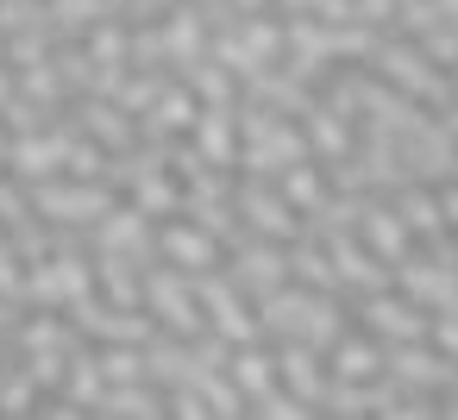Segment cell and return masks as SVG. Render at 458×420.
Masks as SVG:
<instances>
[{"mask_svg":"<svg viewBox=\"0 0 458 420\" xmlns=\"http://www.w3.org/2000/svg\"><path fill=\"white\" fill-rule=\"evenodd\" d=\"M101 420H164V389L151 376H132V382H107L101 401H95Z\"/></svg>","mask_w":458,"mask_h":420,"instance_id":"obj_27","label":"cell"},{"mask_svg":"<svg viewBox=\"0 0 458 420\" xmlns=\"http://www.w3.org/2000/svg\"><path fill=\"white\" fill-rule=\"evenodd\" d=\"M364 70H370L377 82H389V88L414 95V101H420L427 113L452 101V82H445V70H433V63L420 57V45H414V38H402V32H383V38L370 45Z\"/></svg>","mask_w":458,"mask_h":420,"instance_id":"obj_4","label":"cell"},{"mask_svg":"<svg viewBox=\"0 0 458 420\" xmlns=\"http://www.w3.org/2000/svg\"><path fill=\"white\" fill-rule=\"evenodd\" d=\"M295 126H301V139H308V151H314L320 164H339V157L352 151V139H358V120H345V113L320 107V101H308V107L295 113Z\"/></svg>","mask_w":458,"mask_h":420,"instance_id":"obj_20","label":"cell"},{"mask_svg":"<svg viewBox=\"0 0 458 420\" xmlns=\"http://www.w3.org/2000/svg\"><path fill=\"white\" fill-rule=\"evenodd\" d=\"M445 82H452V95H458V63H452V70H445Z\"/></svg>","mask_w":458,"mask_h":420,"instance_id":"obj_46","label":"cell"},{"mask_svg":"<svg viewBox=\"0 0 458 420\" xmlns=\"http://www.w3.org/2000/svg\"><path fill=\"white\" fill-rule=\"evenodd\" d=\"M89 289H95V264L82 245H51L45 257L26 264V307H70Z\"/></svg>","mask_w":458,"mask_h":420,"instance_id":"obj_6","label":"cell"},{"mask_svg":"<svg viewBox=\"0 0 458 420\" xmlns=\"http://www.w3.org/2000/svg\"><path fill=\"white\" fill-rule=\"evenodd\" d=\"M327 370L345 376V382H370V376H383V339H370L364 326H345V332L327 345Z\"/></svg>","mask_w":458,"mask_h":420,"instance_id":"obj_25","label":"cell"},{"mask_svg":"<svg viewBox=\"0 0 458 420\" xmlns=\"http://www.w3.org/2000/svg\"><path fill=\"white\" fill-rule=\"evenodd\" d=\"M276 13H320V0H270Z\"/></svg>","mask_w":458,"mask_h":420,"instance_id":"obj_43","label":"cell"},{"mask_svg":"<svg viewBox=\"0 0 458 420\" xmlns=\"http://www.w3.org/2000/svg\"><path fill=\"white\" fill-rule=\"evenodd\" d=\"M89 351H95V364H101L107 382H132V376H145V345H89Z\"/></svg>","mask_w":458,"mask_h":420,"instance_id":"obj_37","label":"cell"},{"mask_svg":"<svg viewBox=\"0 0 458 420\" xmlns=\"http://www.w3.org/2000/svg\"><path fill=\"white\" fill-rule=\"evenodd\" d=\"M13 95H26L32 107H45L51 120L64 113V82H57V70H51V57H38V63H26V70H13Z\"/></svg>","mask_w":458,"mask_h":420,"instance_id":"obj_34","label":"cell"},{"mask_svg":"<svg viewBox=\"0 0 458 420\" xmlns=\"http://www.w3.org/2000/svg\"><path fill=\"white\" fill-rule=\"evenodd\" d=\"M70 351H76V345H38V351H20V364H26V376H32L38 389H57V376H64Z\"/></svg>","mask_w":458,"mask_h":420,"instance_id":"obj_38","label":"cell"},{"mask_svg":"<svg viewBox=\"0 0 458 420\" xmlns=\"http://www.w3.org/2000/svg\"><path fill=\"white\" fill-rule=\"evenodd\" d=\"M157 257L176 264L182 276H201V270H220L226 245H220L214 232H201L189 214H170V220H157Z\"/></svg>","mask_w":458,"mask_h":420,"instance_id":"obj_16","label":"cell"},{"mask_svg":"<svg viewBox=\"0 0 458 420\" xmlns=\"http://www.w3.org/2000/svg\"><path fill=\"white\" fill-rule=\"evenodd\" d=\"M32 407H38V382L26 376L20 357H7V364H0V414L20 420V414H32Z\"/></svg>","mask_w":458,"mask_h":420,"instance_id":"obj_35","label":"cell"},{"mask_svg":"<svg viewBox=\"0 0 458 420\" xmlns=\"http://www.w3.org/2000/svg\"><path fill=\"white\" fill-rule=\"evenodd\" d=\"M189 289H195V307H201L208 332H220L226 345L258 339V314H251V301L226 282V270H201V276H189Z\"/></svg>","mask_w":458,"mask_h":420,"instance_id":"obj_11","label":"cell"},{"mask_svg":"<svg viewBox=\"0 0 458 420\" xmlns=\"http://www.w3.org/2000/svg\"><path fill=\"white\" fill-rule=\"evenodd\" d=\"M283 257H289V282H301V289H327V295H339V276H333V264H327V251H320V239H308V232H295V239L283 245Z\"/></svg>","mask_w":458,"mask_h":420,"instance_id":"obj_30","label":"cell"},{"mask_svg":"<svg viewBox=\"0 0 458 420\" xmlns=\"http://www.w3.org/2000/svg\"><path fill=\"white\" fill-rule=\"evenodd\" d=\"M70 145H76V132H70L64 120H45V126H32V132H7V157H0V170H7L20 189H26V182H45V176H64Z\"/></svg>","mask_w":458,"mask_h":420,"instance_id":"obj_8","label":"cell"},{"mask_svg":"<svg viewBox=\"0 0 458 420\" xmlns=\"http://www.w3.org/2000/svg\"><path fill=\"white\" fill-rule=\"evenodd\" d=\"M220 270H226V282L245 295V301H258V295H270L276 282H289V257H283V245L276 239H239V245H226V257H220Z\"/></svg>","mask_w":458,"mask_h":420,"instance_id":"obj_14","label":"cell"},{"mask_svg":"<svg viewBox=\"0 0 458 420\" xmlns=\"http://www.w3.org/2000/svg\"><path fill=\"white\" fill-rule=\"evenodd\" d=\"M276 189H283V201L308 220V214H320L327 207V195H333V182H327V164L320 157H301V164H289L283 176H276Z\"/></svg>","mask_w":458,"mask_h":420,"instance_id":"obj_29","label":"cell"},{"mask_svg":"<svg viewBox=\"0 0 458 420\" xmlns=\"http://www.w3.org/2000/svg\"><path fill=\"white\" fill-rule=\"evenodd\" d=\"M64 314H70V326H76L89 345H145V339L157 332L145 307H114V301H101L95 289H89V295H76Z\"/></svg>","mask_w":458,"mask_h":420,"instance_id":"obj_10","label":"cell"},{"mask_svg":"<svg viewBox=\"0 0 458 420\" xmlns=\"http://www.w3.org/2000/svg\"><path fill=\"white\" fill-rule=\"evenodd\" d=\"M139 307L151 314V326H157V332H176V339L208 332V320H201V307H195L189 276H182L176 264H164V257H151V264L139 270Z\"/></svg>","mask_w":458,"mask_h":420,"instance_id":"obj_5","label":"cell"},{"mask_svg":"<svg viewBox=\"0 0 458 420\" xmlns=\"http://www.w3.org/2000/svg\"><path fill=\"white\" fill-rule=\"evenodd\" d=\"M270 351H276V382H283L295 401H308V407L320 414V395H327V382H333L327 351H320V345H301V339H276Z\"/></svg>","mask_w":458,"mask_h":420,"instance_id":"obj_17","label":"cell"},{"mask_svg":"<svg viewBox=\"0 0 458 420\" xmlns=\"http://www.w3.org/2000/svg\"><path fill=\"white\" fill-rule=\"evenodd\" d=\"M164 82H170V70H126V82L114 88V107H126V113L139 120V113L164 95Z\"/></svg>","mask_w":458,"mask_h":420,"instance_id":"obj_36","label":"cell"},{"mask_svg":"<svg viewBox=\"0 0 458 420\" xmlns=\"http://www.w3.org/2000/svg\"><path fill=\"white\" fill-rule=\"evenodd\" d=\"M89 264H95V295H101V301H114V307H139V264L107 257V251H89Z\"/></svg>","mask_w":458,"mask_h":420,"instance_id":"obj_31","label":"cell"},{"mask_svg":"<svg viewBox=\"0 0 458 420\" xmlns=\"http://www.w3.org/2000/svg\"><path fill=\"white\" fill-rule=\"evenodd\" d=\"M239 107V101H233ZM233 107H195V120H189V151L201 157V164H220V170H239V120H233Z\"/></svg>","mask_w":458,"mask_h":420,"instance_id":"obj_18","label":"cell"},{"mask_svg":"<svg viewBox=\"0 0 458 420\" xmlns=\"http://www.w3.org/2000/svg\"><path fill=\"white\" fill-rule=\"evenodd\" d=\"M76 139H95L107 157H120V151H132L139 145V120L126 113V107H114L107 95H76V101H64V113H57Z\"/></svg>","mask_w":458,"mask_h":420,"instance_id":"obj_12","label":"cell"},{"mask_svg":"<svg viewBox=\"0 0 458 420\" xmlns=\"http://www.w3.org/2000/svg\"><path fill=\"white\" fill-rule=\"evenodd\" d=\"M414 45H420V57H427L433 70H452V63H458V26H452V20H433Z\"/></svg>","mask_w":458,"mask_h":420,"instance_id":"obj_39","label":"cell"},{"mask_svg":"<svg viewBox=\"0 0 458 420\" xmlns=\"http://www.w3.org/2000/svg\"><path fill=\"white\" fill-rule=\"evenodd\" d=\"M233 120H239V170H251V176H270V182H276L289 164L314 157L308 139H301V126H295L289 113H276V107L239 101Z\"/></svg>","mask_w":458,"mask_h":420,"instance_id":"obj_2","label":"cell"},{"mask_svg":"<svg viewBox=\"0 0 458 420\" xmlns=\"http://www.w3.org/2000/svg\"><path fill=\"white\" fill-rule=\"evenodd\" d=\"M26 201L45 226L57 232H89L120 195L101 182V176H45V182H26Z\"/></svg>","mask_w":458,"mask_h":420,"instance_id":"obj_3","label":"cell"},{"mask_svg":"<svg viewBox=\"0 0 458 420\" xmlns=\"http://www.w3.org/2000/svg\"><path fill=\"white\" fill-rule=\"evenodd\" d=\"M182 82H189V95H195L201 107H233V101H239V76H233L226 63H214V57L189 63V70H182Z\"/></svg>","mask_w":458,"mask_h":420,"instance_id":"obj_33","label":"cell"},{"mask_svg":"<svg viewBox=\"0 0 458 420\" xmlns=\"http://www.w3.org/2000/svg\"><path fill=\"white\" fill-rule=\"evenodd\" d=\"M82 251H107V257H126V264H151L157 257V220H145L139 207H126V201H114L89 232H82Z\"/></svg>","mask_w":458,"mask_h":420,"instance_id":"obj_9","label":"cell"},{"mask_svg":"<svg viewBox=\"0 0 458 420\" xmlns=\"http://www.w3.org/2000/svg\"><path fill=\"white\" fill-rule=\"evenodd\" d=\"M120 0H45V26L57 38H82L95 20H114Z\"/></svg>","mask_w":458,"mask_h":420,"instance_id":"obj_32","label":"cell"},{"mask_svg":"<svg viewBox=\"0 0 458 420\" xmlns=\"http://www.w3.org/2000/svg\"><path fill=\"white\" fill-rule=\"evenodd\" d=\"M308 239H320V251H327V264H333V276H339V295L389 289V264H383V257H370V251H364V239H358L352 226H320V232H308Z\"/></svg>","mask_w":458,"mask_h":420,"instance_id":"obj_13","label":"cell"},{"mask_svg":"<svg viewBox=\"0 0 458 420\" xmlns=\"http://www.w3.org/2000/svg\"><path fill=\"white\" fill-rule=\"evenodd\" d=\"M195 107H201V101L189 95V82H182V76H170V82H164V95L139 113V139H182V132H189V120H195Z\"/></svg>","mask_w":458,"mask_h":420,"instance_id":"obj_24","label":"cell"},{"mask_svg":"<svg viewBox=\"0 0 458 420\" xmlns=\"http://www.w3.org/2000/svg\"><path fill=\"white\" fill-rule=\"evenodd\" d=\"M251 314H258V339H301V345H333L345 326H352V314H345V295H327V289H301V282H276L270 295H258L251 301Z\"/></svg>","mask_w":458,"mask_h":420,"instance_id":"obj_1","label":"cell"},{"mask_svg":"<svg viewBox=\"0 0 458 420\" xmlns=\"http://www.w3.org/2000/svg\"><path fill=\"white\" fill-rule=\"evenodd\" d=\"M0 295H7V301H26V257L13 251L7 232H0Z\"/></svg>","mask_w":458,"mask_h":420,"instance_id":"obj_41","label":"cell"},{"mask_svg":"<svg viewBox=\"0 0 458 420\" xmlns=\"http://www.w3.org/2000/svg\"><path fill=\"white\" fill-rule=\"evenodd\" d=\"M226 376H233V389L245 395V407H251L264 389H276V351H270V339L233 345V351H226Z\"/></svg>","mask_w":458,"mask_h":420,"instance_id":"obj_26","label":"cell"},{"mask_svg":"<svg viewBox=\"0 0 458 420\" xmlns=\"http://www.w3.org/2000/svg\"><path fill=\"white\" fill-rule=\"evenodd\" d=\"M164 51H170V76H182L189 63L208 57V20L195 13V0H176L164 13Z\"/></svg>","mask_w":458,"mask_h":420,"instance_id":"obj_22","label":"cell"},{"mask_svg":"<svg viewBox=\"0 0 458 420\" xmlns=\"http://www.w3.org/2000/svg\"><path fill=\"white\" fill-rule=\"evenodd\" d=\"M245 414H258V420H314V407H308V401H295L283 382H276V389H264Z\"/></svg>","mask_w":458,"mask_h":420,"instance_id":"obj_40","label":"cell"},{"mask_svg":"<svg viewBox=\"0 0 458 420\" xmlns=\"http://www.w3.org/2000/svg\"><path fill=\"white\" fill-rule=\"evenodd\" d=\"M239 101H258V107H276V113H301L308 101H314V88L301 82V76H289L283 63H270V70H258V76H245L239 82Z\"/></svg>","mask_w":458,"mask_h":420,"instance_id":"obj_23","label":"cell"},{"mask_svg":"<svg viewBox=\"0 0 458 420\" xmlns=\"http://www.w3.org/2000/svg\"><path fill=\"white\" fill-rule=\"evenodd\" d=\"M433 7H439V20H452V26H458V0H433Z\"/></svg>","mask_w":458,"mask_h":420,"instance_id":"obj_45","label":"cell"},{"mask_svg":"<svg viewBox=\"0 0 458 420\" xmlns=\"http://www.w3.org/2000/svg\"><path fill=\"white\" fill-rule=\"evenodd\" d=\"M0 7H26V0H0Z\"/></svg>","mask_w":458,"mask_h":420,"instance_id":"obj_48","label":"cell"},{"mask_svg":"<svg viewBox=\"0 0 458 420\" xmlns=\"http://www.w3.org/2000/svg\"><path fill=\"white\" fill-rule=\"evenodd\" d=\"M120 201L126 207H139L145 220H170V214H182V182L170 176V164L164 170H145L139 182H126L120 189Z\"/></svg>","mask_w":458,"mask_h":420,"instance_id":"obj_28","label":"cell"},{"mask_svg":"<svg viewBox=\"0 0 458 420\" xmlns=\"http://www.w3.org/2000/svg\"><path fill=\"white\" fill-rule=\"evenodd\" d=\"M233 214H239V226H245L251 239L289 245V239L301 232V214L283 201V189H276L270 176H251V170H233Z\"/></svg>","mask_w":458,"mask_h":420,"instance_id":"obj_7","label":"cell"},{"mask_svg":"<svg viewBox=\"0 0 458 420\" xmlns=\"http://www.w3.org/2000/svg\"><path fill=\"white\" fill-rule=\"evenodd\" d=\"M352 232H358V239H364V251H370V257H383L389 270H395V264L414 251L408 226L395 220V207H389L383 195H370V201H364V214H358V226H352Z\"/></svg>","mask_w":458,"mask_h":420,"instance_id":"obj_19","label":"cell"},{"mask_svg":"<svg viewBox=\"0 0 458 420\" xmlns=\"http://www.w3.org/2000/svg\"><path fill=\"white\" fill-rule=\"evenodd\" d=\"M383 201L395 207V220L408 226V239H414V245L445 239V220H439V195H433V182H402V189H389Z\"/></svg>","mask_w":458,"mask_h":420,"instance_id":"obj_21","label":"cell"},{"mask_svg":"<svg viewBox=\"0 0 458 420\" xmlns=\"http://www.w3.org/2000/svg\"><path fill=\"white\" fill-rule=\"evenodd\" d=\"M13 95V70H7V57H0V101Z\"/></svg>","mask_w":458,"mask_h":420,"instance_id":"obj_44","label":"cell"},{"mask_svg":"<svg viewBox=\"0 0 458 420\" xmlns=\"http://www.w3.org/2000/svg\"><path fill=\"white\" fill-rule=\"evenodd\" d=\"M0 157H7V126H0Z\"/></svg>","mask_w":458,"mask_h":420,"instance_id":"obj_47","label":"cell"},{"mask_svg":"<svg viewBox=\"0 0 458 420\" xmlns=\"http://www.w3.org/2000/svg\"><path fill=\"white\" fill-rule=\"evenodd\" d=\"M383 376L395 382V389H445L452 376H458V357H445V351H433L427 339H395V345H383Z\"/></svg>","mask_w":458,"mask_h":420,"instance_id":"obj_15","label":"cell"},{"mask_svg":"<svg viewBox=\"0 0 458 420\" xmlns=\"http://www.w3.org/2000/svg\"><path fill=\"white\" fill-rule=\"evenodd\" d=\"M170 7H176V0H120L114 20H126V26H151V20H164Z\"/></svg>","mask_w":458,"mask_h":420,"instance_id":"obj_42","label":"cell"}]
</instances>
